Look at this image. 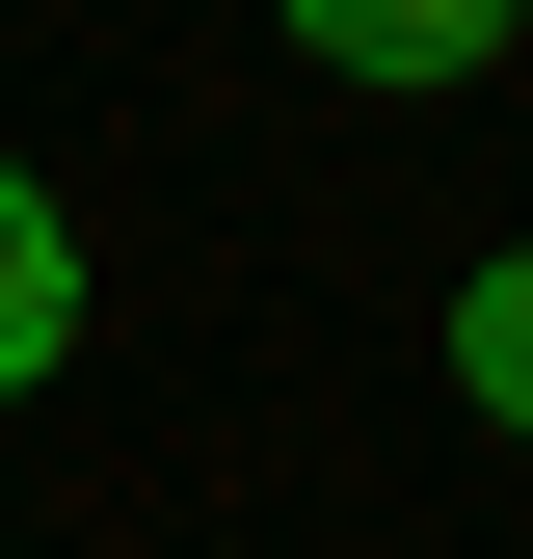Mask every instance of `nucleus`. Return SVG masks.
Listing matches in <instances>:
<instances>
[{"instance_id": "nucleus-1", "label": "nucleus", "mask_w": 533, "mask_h": 559, "mask_svg": "<svg viewBox=\"0 0 533 559\" xmlns=\"http://www.w3.org/2000/svg\"><path fill=\"white\" fill-rule=\"evenodd\" d=\"M54 346H81V240H54V187L0 160V400H27Z\"/></svg>"}, {"instance_id": "nucleus-2", "label": "nucleus", "mask_w": 533, "mask_h": 559, "mask_svg": "<svg viewBox=\"0 0 533 559\" xmlns=\"http://www.w3.org/2000/svg\"><path fill=\"white\" fill-rule=\"evenodd\" d=\"M294 53H347V81H453V53H507V0H294Z\"/></svg>"}, {"instance_id": "nucleus-3", "label": "nucleus", "mask_w": 533, "mask_h": 559, "mask_svg": "<svg viewBox=\"0 0 533 559\" xmlns=\"http://www.w3.org/2000/svg\"><path fill=\"white\" fill-rule=\"evenodd\" d=\"M453 400H481V427H533V240L453 294Z\"/></svg>"}]
</instances>
